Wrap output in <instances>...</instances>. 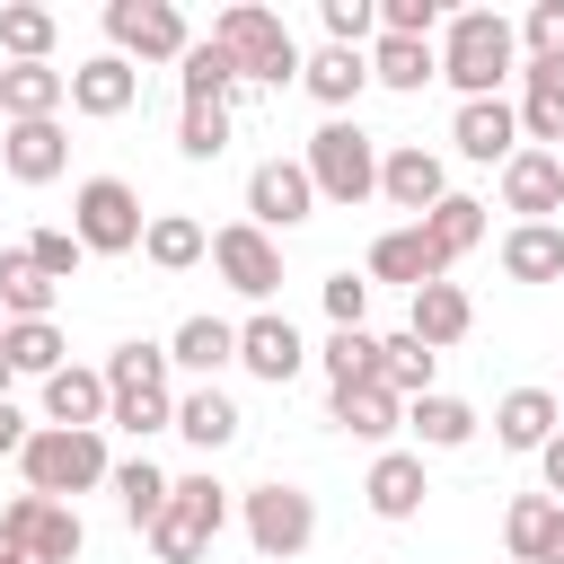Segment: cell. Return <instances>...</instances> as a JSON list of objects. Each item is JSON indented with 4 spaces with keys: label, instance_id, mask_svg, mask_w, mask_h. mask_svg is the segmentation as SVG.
<instances>
[{
    "label": "cell",
    "instance_id": "obj_1",
    "mask_svg": "<svg viewBox=\"0 0 564 564\" xmlns=\"http://www.w3.org/2000/svg\"><path fill=\"white\" fill-rule=\"evenodd\" d=\"M441 79L467 97H502V79H520V26L502 9H458L441 18Z\"/></svg>",
    "mask_w": 564,
    "mask_h": 564
},
{
    "label": "cell",
    "instance_id": "obj_2",
    "mask_svg": "<svg viewBox=\"0 0 564 564\" xmlns=\"http://www.w3.org/2000/svg\"><path fill=\"white\" fill-rule=\"evenodd\" d=\"M167 352L159 344H115V361H106V423L115 432H132V441H150V432H176V397H167Z\"/></svg>",
    "mask_w": 564,
    "mask_h": 564
},
{
    "label": "cell",
    "instance_id": "obj_3",
    "mask_svg": "<svg viewBox=\"0 0 564 564\" xmlns=\"http://www.w3.org/2000/svg\"><path fill=\"white\" fill-rule=\"evenodd\" d=\"M212 44H220V53L238 62V79H256V88H282V79H300V62H308L264 0H229V9L212 18Z\"/></svg>",
    "mask_w": 564,
    "mask_h": 564
},
{
    "label": "cell",
    "instance_id": "obj_4",
    "mask_svg": "<svg viewBox=\"0 0 564 564\" xmlns=\"http://www.w3.org/2000/svg\"><path fill=\"white\" fill-rule=\"evenodd\" d=\"M300 167H308V185H317V203H370L379 194V141L352 123V115H326L317 132H308V150H300Z\"/></svg>",
    "mask_w": 564,
    "mask_h": 564
},
{
    "label": "cell",
    "instance_id": "obj_5",
    "mask_svg": "<svg viewBox=\"0 0 564 564\" xmlns=\"http://www.w3.org/2000/svg\"><path fill=\"white\" fill-rule=\"evenodd\" d=\"M18 476H26V494L70 502V494H88V485H115V458H106V441H97V432L35 423V441L18 449Z\"/></svg>",
    "mask_w": 564,
    "mask_h": 564
},
{
    "label": "cell",
    "instance_id": "obj_6",
    "mask_svg": "<svg viewBox=\"0 0 564 564\" xmlns=\"http://www.w3.org/2000/svg\"><path fill=\"white\" fill-rule=\"evenodd\" d=\"M220 529H229V485L212 467H194V476H176V494H167V511L150 529V555L159 564H203Z\"/></svg>",
    "mask_w": 564,
    "mask_h": 564
},
{
    "label": "cell",
    "instance_id": "obj_7",
    "mask_svg": "<svg viewBox=\"0 0 564 564\" xmlns=\"http://www.w3.org/2000/svg\"><path fill=\"white\" fill-rule=\"evenodd\" d=\"M70 238H79L88 256H132V247L150 238L141 194H132L123 176H88V185L70 194Z\"/></svg>",
    "mask_w": 564,
    "mask_h": 564
},
{
    "label": "cell",
    "instance_id": "obj_8",
    "mask_svg": "<svg viewBox=\"0 0 564 564\" xmlns=\"http://www.w3.org/2000/svg\"><path fill=\"white\" fill-rule=\"evenodd\" d=\"M238 520H247V546H256L264 564H291V555L317 538V502H308L300 485H282V476L256 485V494L238 502Z\"/></svg>",
    "mask_w": 564,
    "mask_h": 564
},
{
    "label": "cell",
    "instance_id": "obj_9",
    "mask_svg": "<svg viewBox=\"0 0 564 564\" xmlns=\"http://www.w3.org/2000/svg\"><path fill=\"white\" fill-rule=\"evenodd\" d=\"M106 44L123 62H185L194 53V35L167 0H106Z\"/></svg>",
    "mask_w": 564,
    "mask_h": 564
},
{
    "label": "cell",
    "instance_id": "obj_10",
    "mask_svg": "<svg viewBox=\"0 0 564 564\" xmlns=\"http://www.w3.org/2000/svg\"><path fill=\"white\" fill-rule=\"evenodd\" d=\"M0 538H18L35 564H79V546H88L79 511H70V502H44V494H18V502L0 511Z\"/></svg>",
    "mask_w": 564,
    "mask_h": 564
},
{
    "label": "cell",
    "instance_id": "obj_11",
    "mask_svg": "<svg viewBox=\"0 0 564 564\" xmlns=\"http://www.w3.org/2000/svg\"><path fill=\"white\" fill-rule=\"evenodd\" d=\"M212 264H220V282H229L238 300H273V291H282V247H273L256 220L212 229Z\"/></svg>",
    "mask_w": 564,
    "mask_h": 564
},
{
    "label": "cell",
    "instance_id": "obj_12",
    "mask_svg": "<svg viewBox=\"0 0 564 564\" xmlns=\"http://www.w3.org/2000/svg\"><path fill=\"white\" fill-rule=\"evenodd\" d=\"M317 212V185H308V167L300 159H264L256 176H247V220L273 238V229H300Z\"/></svg>",
    "mask_w": 564,
    "mask_h": 564
},
{
    "label": "cell",
    "instance_id": "obj_13",
    "mask_svg": "<svg viewBox=\"0 0 564 564\" xmlns=\"http://www.w3.org/2000/svg\"><path fill=\"white\" fill-rule=\"evenodd\" d=\"M449 141H458V159H476V167H511V159H520V106H511V97H467L458 123H449Z\"/></svg>",
    "mask_w": 564,
    "mask_h": 564
},
{
    "label": "cell",
    "instance_id": "obj_14",
    "mask_svg": "<svg viewBox=\"0 0 564 564\" xmlns=\"http://www.w3.org/2000/svg\"><path fill=\"white\" fill-rule=\"evenodd\" d=\"M70 106H79L88 123L132 115V106H141V62H123V53H88V62L70 70Z\"/></svg>",
    "mask_w": 564,
    "mask_h": 564
},
{
    "label": "cell",
    "instance_id": "obj_15",
    "mask_svg": "<svg viewBox=\"0 0 564 564\" xmlns=\"http://www.w3.org/2000/svg\"><path fill=\"white\" fill-rule=\"evenodd\" d=\"M238 361L264 379V388H291L300 370H308V344H300V326L291 317H273V308H256L247 326H238Z\"/></svg>",
    "mask_w": 564,
    "mask_h": 564
},
{
    "label": "cell",
    "instance_id": "obj_16",
    "mask_svg": "<svg viewBox=\"0 0 564 564\" xmlns=\"http://www.w3.org/2000/svg\"><path fill=\"white\" fill-rule=\"evenodd\" d=\"M379 194L397 203V212H432L441 194H449V167H441V150H423V141H397L388 159H379Z\"/></svg>",
    "mask_w": 564,
    "mask_h": 564
},
{
    "label": "cell",
    "instance_id": "obj_17",
    "mask_svg": "<svg viewBox=\"0 0 564 564\" xmlns=\"http://www.w3.org/2000/svg\"><path fill=\"white\" fill-rule=\"evenodd\" d=\"M62 106H70V70H53V62H9L0 70V115L9 123H62Z\"/></svg>",
    "mask_w": 564,
    "mask_h": 564
},
{
    "label": "cell",
    "instance_id": "obj_18",
    "mask_svg": "<svg viewBox=\"0 0 564 564\" xmlns=\"http://www.w3.org/2000/svg\"><path fill=\"white\" fill-rule=\"evenodd\" d=\"M502 212H520V220L564 212V150H529L520 141V159L502 167Z\"/></svg>",
    "mask_w": 564,
    "mask_h": 564
},
{
    "label": "cell",
    "instance_id": "obj_19",
    "mask_svg": "<svg viewBox=\"0 0 564 564\" xmlns=\"http://www.w3.org/2000/svg\"><path fill=\"white\" fill-rule=\"evenodd\" d=\"M370 282H405V291H423V282H449V264L432 256V238H423L414 220H397V229L370 238Z\"/></svg>",
    "mask_w": 564,
    "mask_h": 564
},
{
    "label": "cell",
    "instance_id": "obj_20",
    "mask_svg": "<svg viewBox=\"0 0 564 564\" xmlns=\"http://www.w3.org/2000/svg\"><path fill=\"white\" fill-rule=\"evenodd\" d=\"M0 167H9L18 185H53V176L70 167V132H62V123H9V132H0Z\"/></svg>",
    "mask_w": 564,
    "mask_h": 564
},
{
    "label": "cell",
    "instance_id": "obj_21",
    "mask_svg": "<svg viewBox=\"0 0 564 564\" xmlns=\"http://www.w3.org/2000/svg\"><path fill=\"white\" fill-rule=\"evenodd\" d=\"M106 370H79V361H62L53 379H44V423H62V432H97L106 423Z\"/></svg>",
    "mask_w": 564,
    "mask_h": 564
},
{
    "label": "cell",
    "instance_id": "obj_22",
    "mask_svg": "<svg viewBox=\"0 0 564 564\" xmlns=\"http://www.w3.org/2000/svg\"><path fill=\"white\" fill-rule=\"evenodd\" d=\"M326 423L352 432V441H388V432H405V397H388L379 379H361V388H326Z\"/></svg>",
    "mask_w": 564,
    "mask_h": 564
},
{
    "label": "cell",
    "instance_id": "obj_23",
    "mask_svg": "<svg viewBox=\"0 0 564 564\" xmlns=\"http://www.w3.org/2000/svg\"><path fill=\"white\" fill-rule=\"evenodd\" d=\"M555 432H564V405H555V388H511V397L494 405V441H502V449H529V458H538Z\"/></svg>",
    "mask_w": 564,
    "mask_h": 564
},
{
    "label": "cell",
    "instance_id": "obj_24",
    "mask_svg": "<svg viewBox=\"0 0 564 564\" xmlns=\"http://www.w3.org/2000/svg\"><path fill=\"white\" fill-rule=\"evenodd\" d=\"M361 494H370V511H379V520H414V511H423V494H432V476H423V449H379Z\"/></svg>",
    "mask_w": 564,
    "mask_h": 564
},
{
    "label": "cell",
    "instance_id": "obj_25",
    "mask_svg": "<svg viewBox=\"0 0 564 564\" xmlns=\"http://www.w3.org/2000/svg\"><path fill=\"white\" fill-rule=\"evenodd\" d=\"M520 141L529 150H564V62H529L520 70Z\"/></svg>",
    "mask_w": 564,
    "mask_h": 564
},
{
    "label": "cell",
    "instance_id": "obj_26",
    "mask_svg": "<svg viewBox=\"0 0 564 564\" xmlns=\"http://www.w3.org/2000/svg\"><path fill=\"white\" fill-rule=\"evenodd\" d=\"M300 88L326 106V115H344L361 88H370V53H344V44H326V53H308L300 62Z\"/></svg>",
    "mask_w": 564,
    "mask_h": 564
},
{
    "label": "cell",
    "instance_id": "obj_27",
    "mask_svg": "<svg viewBox=\"0 0 564 564\" xmlns=\"http://www.w3.org/2000/svg\"><path fill=\"white\" fill-rule=\"evenodd\" d=\"M167 361H176V370H194V379L212 388V370H229V361H238V326H229V317H185V326L167 335Z\"/></svg>",
    "mask_w": 564,
    "mask_h": 564
},
{
    "label": "cell",
    "instance_id": "obj_28",
    "mask_svg": "<svg viewBox=\"0 0 564 564\" xmlns=\"http://www.w3.org/2000/svg\"><path fill=\"white\" fill-rule=\"evenodd\" d=\"M405 326H414V335H423L432 352H449V344H458V335L476 326V300H467L458 282H423V291H414V317H405Z\"/></svg>",
    "mask_w": 564,
    "mask_h": 564
},
{
    "label": "cell",
    "instance_id": "obj_29",
    "mask_svg": "<svg viewBox=\"0 0 564 564\" xmlns=\"http://www.w3.org/2000/svg\"><path fill=\"white\" fill-rule=\"evenodd\" d=\"M502 273L511 282H564V229L555 220H520L502 238Z\"/></svg>",
    "mask_w": 564,
    "mask_h": 564
},
{
    "label": "cell",
    "instance_id": "obj_30",
    "mask_svg": "<svg viewBox=\"0 0 564 564\" xmlns=\"http://www.w3.org/2000/svg\"><path fill=\"white\" fill-rule=\"evenodd\" d=\"M414 229L432 238V256H441V264H458V256L485 238V203H476V194H441V203H432Z\"/></svg>",
    "mask_w": 564,
    "mask_h": 564
},
{
    "label": "cell",
    "instance_id": "obj_31",
    "mask_svg": "<svg viewBox=\"0 0 564 564\" xmlns=\"http://www.w3.org/2000/svg\"><path fill=\"white\" fill-rule=\"evenodd\" d=\"M432 361H441V352H432V344H423L414 326H397V335L379 344V388L414 405V397H432Z\"/></svg>",
    "mask_w": 564,
    "mask_h": 564
},
{
    "label": "cell",
    "instance_id": "obj_32",
    "mask_svg": "<svg viewBox=\"0 0 564 564\" xmlns=\"http://www.w3.org/2000/svg\"><path fill=\"white\" fill-rule=\"evenodd\" d=\"M405 432H414L423 449H467V441H476V405L432 388V397H414V405H405Z\"/></svg>",
    "mask_w": 564,
    "mask_h": 564
},
{
    "label": "cell",
    "instance_id": "obj_33",
    "mask_svg": "<svg viewBox=\"0 0 564 564\" xmlns=\"http://www.w3.org/2000/svg\"><path fill=\"white\" fill-rule=\"evenodd\" d=\"M53 291H62V282H53V273H44L26 247H9V256H0V308H9V326L53 317Z\"/></svg>",
    "mask_w": 564,
    "mask_h": 564
},
{
    "label": "cell",
    "instance_id": "obj_34",
    "mask_svg": "<svg viewBox=\"0 0 564 564\" xmlns=\"http://www.w3.org/2000/svg\"><path fill=\"white\" fill-rule=\"evenodd\" d=\"M370 79L414 97L423 79H441V44H414V35H379V44H370Z\"/></svg>",
    "mask_w": 564,
    "mask_h": 564
},
{
    "label": "cell",
    "instance_id": "obj_35",
    "mask_svg": "<svg viewBox=\"0 0 564 564\" xmlns=\"http://www.w3.org/2000/svg\"><path fill=\"white\" fill-rule=\"evenodd\" d=\"M176 432L212 458V449H229V441H238V405H229L220 388H185V397H176Z\"/></svg>",
    "mask_w": 564,
    "mask_h": 564
},
{
    "label": "cell",
    "instance_id": "obj_36",
    "mask_svg": "<svg viewBox=\"0 0 564 564\" xmlns=\"http://www.w3.org/2000/svg\"><path fill=\"white\" fill-rule=\"evenodd\" d=\"M555 520H564V502H555V494H520V502L502 511V546H511V564H546Z\"/></svg>",
    "mask_w": 564,
    "mask_h": 564
},
{
    "label": "cell",
    "instance_id": "obj_37",
    "mask_svg": "<svg viewBox=\"0 0 564 564\" xmlns=\"http://www.w3.org/2000/svg\"><path fill=\"white\" fill-rule=\"evenodd\" d=\"M167 494H176V476H159L150 458H123V467H115V502H123V520H132L141 538L159 529V511H167Z\"/></svg>",
    "mask_w": 564,
    "mask_h": 564
},
{
    "label": "cell",
    "instance_id": "obj_38",
    "mask_svg": "<svg viewBox=\"0 0 564 564\" xmlns=\"http://www.w3.org/2000/svg\"><path fill=\"white\" fill-rule=\"evenodd\" d=\"M141 256H150L159 273H185V264H203V256H212V238H203V220L159 212V220H150V238H141Z\"/></svg>",
    "mask_w": 564,
    "mask_h": 564
},
{
    "label": "cell",
    "instance_id": "obj_39",
    "mask_svg": "<svg viewBox=\"0 0 564 564\" xmlns=\"http://www.w3.org/2000/svg\"><path fill=\"white\" fill-rule=\"evenodd\" d=\"M0 352H9L18 379H53V370H62V326H53V317H26V326L0 335Z\"/></svg>",
    "mask_w": 564,
    "mask_h": 564
},
{
    "label": "cell",
    "instance_id": "obj_40",
    "mask_svg": "<svg viewBox=\"0 0 564 564\" xmlns=\"http://www.w3.org/2000/svg\"><path fill=\"white\" fill-rule=\"evenodd\" d=\"M317 361H326V388H361V379H379V335L370 326H335Z\"/></svg>",
    "mask_w": 564,
    "mask_h": 564
},
{
    "label": "cell",
    "instance_id": "obj_41",
    "mask_svg": "<svg viewBox=\"0 0 564 564\" xmlns=\"http://www.w3.org/2000/svg\"><path fill=\"white\" fill-rule=\"evenodd\" d=\"M0 53L9 62H53V9H35V0L0 9Z\"/></svg>",
    "mask_w": 564,
    "mask_h": 564
},
{
    "label": "cell",
    "instance_id": "obj_42",
    "mask_svg": "<svg viewBox=\"0 0 564 564\" xmlns=\"http://www.w3.org/2000/svg\"><path fill=\"white\" fill-rule=\"evenodd\" d=\"M176 70H185V97H203V106H229V88H238V62H229L212 35H194V53H185Z\"/></svg>",
    "mask_w": 564,
    "mask_h": 564
},
{
    "label": "cell",
    "instance_id": "obj_43",
    "mask_svg": "<svg viewBox=\"0 0 564 564\" xmlns=\"http://www.w3.org/2000/svg\"><path fill=\"white\" fill-rule=\"evenodd\" d=\"M176 150H185V159H220V150H229V106L185 97V115H176Z\"/></svg>",
    "mask_w": 564,
    "mask_h": 564
},
{
    "label": "cell",
    "instance_id": "obj_44",
    "mask_svg": "<svg viewBox=\"0 0 564 564\" xmlns=\"http://www.w3.org/2000/svg\"><path fill=\"white\" fill-rule=\"evenodd\" d=\"M317 18H326V44H344V53L379 44V0H326Z\"/></svg>",
    "mask_w": 564,
    "mask_h": 564
},
{
    "label": "cell",
    "instance_id": "obj_45",
    "mask_svg": "<svg viewBox=\"0 0 564 564\" xmlns=\"http://www.w3.org/2000/svg\"><path fill=\"white\" fill-rule=\"evenodd\" d=\"M520 44H529V62H564V0H538L520 18Z\"/></svg>",
    "mask_w": 564,
    "mask_h": 564
},
{
    "label": "cell",
    "instance_id": "obj_46",
    "mask_svg": "<svg viewBox=\"0 0 564 564\" xmlns=\"http://www.w3.org/2000/svg\"><path fill=\"white\" fill-rule=\"evenodd\" d=\"M432 26H441V0H379V35H414V44H432Z\"/></svg>",
    "mask_w": 564,
    "mask_h": 564
},
{
    "label": "cell",
    "instance_id": "obj_47",
    "mask_svg": "<svg viewBox=\"0 0 564 564\" xmlns=\"http://www.w3.org/2000/svg\"><path fill=\"white\" fill-rule=\"evenodd\" d=\"M26 256H35V264H44V273H53V282H70V273H79V264H88V247H79V238H70V229H35V238H26Z\"/></svg>",
    "mask_w": 564,
    "mask_h": 564
},
{
    "label": "cell",
    "instance_id": "obj_48",
    "mask_svg": "<svg viewBox=\"0 0 564 564\" xmlns=\"http://www.w3.org/2000/svg\"><path fill=\"white\" fill-rule=\"evenodd\" d=\"M326 317H335V326H361V317H370V282H361V273H335V282H326Z\"/></svg>",
    "mask_w": 564,
    "mask_h": 564
},
{
    "label": "cell",
    "instance_id": "obj_49",
    "mask_svg": "<svg viewBox=\"0 0 564 564\" xmlns=\"http://www.w3.org/2000/svg\"><path fill=\"white\" fill-rule=\"evenodd\" d=\"M26 441H35V423H26V414H18V405H9V397H0V458H18V449H26Z\"/></svg>",
    "mask_w": 564,
    "mask_h": 564
},
{
    "label": "cell",
    "instance_id": "obj_50",
    "mask_svg": "<svg viewBox=\"0 0 564 564\" xmlns=\"http://www.w3.org/2000/svg\"><path fill=\"white\" fill-rule=\"evenodd\" d=\"M538 476H546V494H555V502H564V432H555V441H546V449H538Z\"/></svg>",
    "mask_w": 564,
    "mask_h": 564
},
{
    "label": "cell",
    "instance_id": "obj_51",
    "mask_svg": "<svg viewBox=\"0 0 564 564\" xmlns=\"http://www.w3.org/2000/svg\"><path fill=\"white\" fill-rule=\"evenodd\" d=\"M0 564H35V555H26V546H18V538H0Z\"/></svg>",
    "mask_w": 564,
    "mask_h": 564
},
{
    "label": "cell",
    "instance_id": "obj_52",
    "mask_svg": "<svg viewBox=\"0 0 564 564\" xmlns=\"http://www.w3.org/2000/svg\"><path fill=\"white\" fill-rule=\"evenodd\" d=\"M546 564H564V520H555V538H546Z\"/></svg>",
    "mask_w": 564,
    "mask_h": 564
},
{
    "label": "cell",
    "instance_id": "obj_53",
    "mask_svg": "<svg viewBox=\"0 0 564 564\" xmlns=\"http://www.w3.org/2000/svg\"><path fill=\"white\" fill-rule=\"evenodd\" d=\"M9 379H18V370H9V352H0V397H9Z\"/></svg>",
    "mask_w": 564,
    "mask_h": 564
},
{
    "label": "cell",
    "instance_id": "obj_54",
    "mask_svg": "<svg viewBox=\"0 0 564 564\" xmlns=\"http://www.w3.org/2000/svg\"><path fill=\"white\" fill-rule=\"evenodd\" d=\"M0 335H9V308H0Z\"/></svg>",
    "mask_w": 564,
    "mask_h": 564
}]
</instances>
